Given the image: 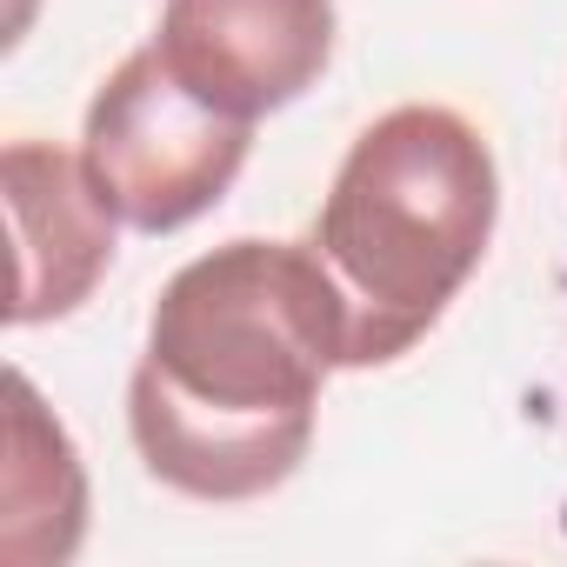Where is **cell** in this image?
<instances>
[{
  "label": "cell",
  "instance_id": "cell-1",
  "mask_svg": "<svg viewBox=\"0 0 567 567\" xmlns=\"http://www.w3.org/2000/svg\"><path fill=\"white\" fill-rule=\"evenodd\" d=\"M348 308L315 240H227L187 260L147 321L127 427L154 481L194 501H260L308 461Z\"/></svg>",
  "mask_w": 567,
  "mask_h": 567
},
{
  "label": "cell",
  "instance_id": "cell-2",
  "mask_svg": "<svg viewBox=\"0 0 567 567\" xmlns=\"http://www.w3.org/2000/svg\"><path fill=\"white\" fill-rule=\"evenodd\" d=\"M501 214V174L454 107H394L341 161L315 254L348 308V368L401 361L467 288Z\"/></svg>",
  "mask_w": 567,
  "mask_h": 567
},
{
  "label": "cell",
  "instance_id": "cell-3",
  "mask_svg": "<svg viewBox=\"0 0 567 567\" xmlns=\"http://www.w3.org/2000/svg\"><path fill=\"white\" fill-rule=\"evenodd\" d=\"M247 141H254V121L207 107L161 61V48H141L87 101L81 161L101 200L114 207V220L141 234H174L207 207H220V194L247 161Z\"/></svg>",
  "mask_w": 567,
  "mask_h": 567
},
{
  "label": "cell",
  "instance_id": "cell-4",
  "mask_svg": "<svg viewBox=\"0 0 567 567\" xmlns=\"http://www.w3.org/2000/svg\"><path fill=\"white\" fill-rule=\"evenodd\" d=\"M161 61L220 114L260 121L334 61V0H167Z\"/></svg>",
  "mask_w": 567,
  "mask_h": 567
},
{
  "label": "cell",
  "instance_id": "cell-5",
  "mask_svg": "<svg viewBox=\"0 0 567 567\" xmlns=\"http://www.w3.org/2000/svg\"><path fill=\"white\" fill-rule=\"evenodd\" d=\"M0 174H8V214H14V247H21L8 321L14 328L61 321L114 267V207L101 200L87 161L48 141H8Z\"/></svg>",
  "mask_w": 567,
  "mask_h": 567
},
{
  "label": "cell",
  "instance_id": "cell-6",
  "mask_svg": "<svg viewBox=\"0 0 567 567\" xmlns=\"http://www.w3.org/2000/svg\"><path fill=\"white\" fill-rule=\"evenodd\" d=\"M14 421H8V487H0V554L21 567H61L87 527V474L68 427L41 408L34 381L14 374Z\"/></svg>",
  "mask_w": 567,
  "mask_h": 567
}]
</instances>
